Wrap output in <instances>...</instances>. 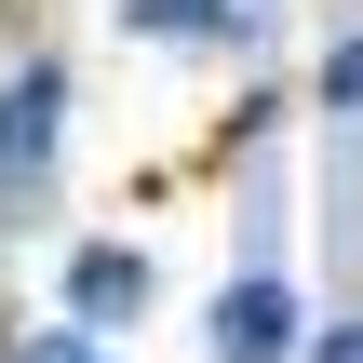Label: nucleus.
I'll return each mask as SVG.
<instances>
[{
	"instance_id": "obj_7",
	"label": "nucleus",
	"mask_w": 363,
	"mask_h": 363,
	"mask_svg": "<svg viewBox=\"0 0 363 363\" xmlns=\"http://www.w3.org/2000/svg\"><path fill=\"white\" fill-rule=\"evenodd\" d=\"M0 363H135V350H121V337H81V323H40V310H13Z\"/></svg>"
},
{
	"instance_id": "obj_5",
	"label": "nucleus",
	"mask_w": 363,
	"mask_h": 363,
	"mask_svg": "<svg viewBox=\"0 0 363 363\" xmlns=\"http://www.w3.org/2000/svg\"><path fill=\"white\" fill-rule=\"evenodd\" d=\"M310 323H323V283L296 256H216V283L189 310V350L202 363H310Z\"/></svg>"
},
{
	"instance_id": "obj_6",
	"label": "nucleus",
	"mask_w": 363,
	"mask_h": 363,
	"mask_svg": "<svg viewBox=\"0 0 363 363\" xmlns=\"http://www.w3.org/2000/svg\"><path fill=\"white\" fill-rule=\"evenodd\" d=\"M296 108L310 121H363V0H310V27H296Z\"/></svg>"
},
{
	"instance_id": "obj_3",
	"label": "nucleus",
	"mask_w": 363,
	"mask_h": 363,
	"mask_svg": "<svg viewBox=\"0 0 363 363\" xmlns=\"http://www.w3.org/2000/svg\"><path fill=\"white\" fill-rule=\"evenodd\" d=\"M94 27L148 67H189V81H256V67H296V27L310 0H94Z\"/></svg>"
},
{
	"instance_id": "obj_4",
	"label": "nucleus",
	"mask_w": 363,
	"mask_h": 363,
	"mask_svg": "<svg viewBox=\"0 0 363 363\" xmlns=\"http://www.w3.org/2000/svg\"><path fill=\"white\" fill-rule=\"evenodd\" d=\"M175 310V269H162V242L148 229H121V216H67L54 242H40V323H81V337H148Z\"/></svg>"
},
{
	"instance_id": "obj_2",
	"label": "nucleus",
	"mask_w": 363,
	"mask_h": 363,
	"mask_svg": "<svg viewBox=\"0 0 363 363\" xmlns=\"http://www.w3.org/2000/svg\"><path fill=\"white\" fill-rule=\"evenodd\" d=\"M202 202H216V256H296V229H310V121H296V67L216 81V121H202Z\"/></svg>"
},
{
	"instance_id": "obj_1",
	"label": "nucleus",
	"mask_w": 363,
	"mask_h": 363,
	"mask_svg": "<svg viewBox=\"0 0 363 363\" xmlns=\"http://www.w3.org/2000/svg\"><path fill=\"white\" fill-rule=\"evenodd\" d=\"M81 121H94V67L81 40L40 13V27H0V296L13 269H40V242L81 216Z\"/></svg>"
},
{
	"instance_id": "obj_10",
	"label": "nucleus",
	"mask_w": 363,
	"mask_h": 363,
	"mask_svg": "<svg viewBox=\"0 0 363 363\" xmlns=\"http://www.w3.org/2000/svg\"><path fill=\"white\" fill-rule=\"evenodd\" d=\"M0 337H13V296H0Z\"/></svg>"
},
{
	"instance_id": "obj_8",
	"label": "nucleus",
	"mask_w": 363,
	"mask_h": 363,
	"mask_svg": "<svg viewBox=\"0 0 363 363\" xmlns=\"http://www.w3.org/2000/svg\"><path fill=\"white\" fill-rule=\"evenodd\" d=\"M310 363H363V296H323V323H310Z\"/></svg>"
},
{
	"instance_id": "obj_9",
	"label": "nucleus",
	"mask_w": 363,
	"mask_h": 363,
	"mask_svg": "<svg viewBox=\"0 0 363 363\" xmlns=\"http://www.w3.org/2000/svg\"><path fill=\"white\" fill-rule=\"evenodd\" d=\"M0 27H40V0H0Z\"/></svg>"
}]
</instances>
